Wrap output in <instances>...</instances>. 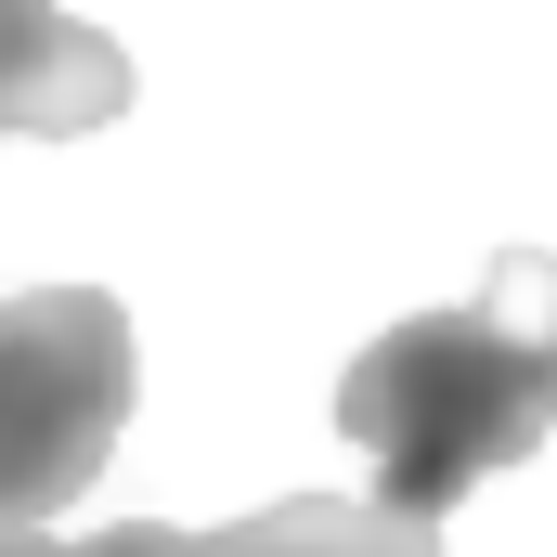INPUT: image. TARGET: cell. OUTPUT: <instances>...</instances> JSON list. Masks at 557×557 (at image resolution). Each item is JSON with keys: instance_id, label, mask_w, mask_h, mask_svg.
I'll list each match as a JSON object with an SVG mask.
<instances>
[{"instance_id": "1", "label": "cell", "mask_w": 557, "mask_h": 557, "mask_svg": "<svg viewBox=\"0 0 557 557\" xmlns=\"http://www.w3.org/2000/svg\"><path fill=\"white\" fill-rule=\"evenodd\" d=\"M337 428L376 454V506L441 532V506H467L493 467H519L557 428V260L506 247L480 298L363 337L337 376Z\"/></svg>"}, {"instance_id": "2", "label": "cell", "mask_w": 557, "mask_h": 557, "mask_svg": "<svg viewBox=\"0 0 557 557\" xmlns=\"http://www.w3.org/2000/svg\"><path fill=\"white\" fill-rule=\"evenodd\" d=\"M131 389H143V350L104 285L0 298V545H39V519L104 480Z\"/></svg>"}, {"instance_id": "3", "label": "cell", "mask_w": 557, "mask_h": 557, "mask_svg": "<svg viewBox=\"0 0 557 557\" xmlns=\"http://www.w3.org/2000/svg\"><path fill=\"white\" fill-rule=\"evenodd\" d=\"M131 117V52L65 0H0V143H65Z\"/></svg>"}, {"instance_id": "4", "label": "cell", "mask_w": 557, "mask_h": 557, "mask_svg": "<svg viewBox=\"0 0 557 557\" xmlns=\"http://www.w3.org/2000/svg\"><path fill=\"white\" fill-rule=\"evenodd\" d=\"M78 557H441V532L389 519V506H350V493H285L260 519H221V532H182V519H117Z\"/></svg>"}, {"instance_id": "5", "label": "cell", "mask_w": 557, "mask_h": 557, "mask_svg": "<svg viewBox=\"0 0 557 557\" xmlns=\"http://www.w3.org/2000/svg\"><path fill=\"white\" fill-rule=\"evenodd\" d=\"M0 557H65V545H0Z\"/></svg>"}]
</instances>
